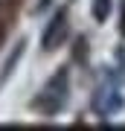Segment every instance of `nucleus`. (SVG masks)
<instances>
[{
  "mask_svg": "<svg viewBox=\"0 0 125 131\" xmlns=\"http://www.w3.org/2000/svg\"><path fill=\"white\" fill-rule=\"evenodd\" d=\"M64 99H67V73L61 70L55 73L50 82H47V88L41 90V96H38V108L47 114H55L61 105H64Z\"/></svg>",
  "mask_w": 125,
  "mask_h": 131,
  "instance_id": "1",
  "label": "nucleus"
},
{
  "mask_svg": "<svg viewBox=\"0 0 125 131\" xmlns=\"http://www.w3.org/2000/svg\"><path fill=\"white\" fill-rule=\"evenodd\" d=\"M64 38H67V12H55L50 18V24H47L44 35H41V47L47 52H52L64 44Z\"/></svg>",
  "mask_w": 125,
  "mask_h": 131,
  "instance_id": "2",
  "label": "nucleus"
},
{
  "mask_svg": "<svg viewBox=\"0 0 125 131\" xmlns=\"http://www.w3.org/2000/svg\"><path fill=\"white\" fill-rule=\"evenodd\" d=\"M108 9H111V0H96V3H93V18L105 20L108 18Z\"/></svg>",
  "mask_w": 125,
  "mask_h": 131,
  "instance_id": "3",
  "label": "nucleus"
},
{
  "mask_svg": "<svg viewBox=\"0 0 125 131\" xmlns=\"http://www.w3.org/2000/svg\"><path fill=\"white\" fill-rule=\"evenodd\" d=\"M47 6H50V0H41V3H38V9H47Z\"/></svg>",
  "mask_w": 125,
  "mask_h": 131,
  "instance_id": "4",
  "label": "nucleus"
}]
</instances>
